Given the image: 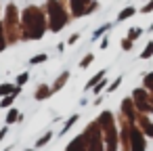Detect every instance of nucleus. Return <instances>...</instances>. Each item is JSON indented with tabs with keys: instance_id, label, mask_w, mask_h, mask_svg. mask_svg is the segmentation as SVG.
Returning <instances> with one entry per match:
<instances>
[{
	"instance_id": "nucleus-4",
	"label": "nucleus",
	"mask_w": 153,
	"mask_h": 151,
	"mask_svg": "<svg viewBox=\"0 0 153 151\" xmlns=\"http://www.w3.org/2000/svg\"><path fill=\"white\" fill-rule=\"evenodd\" d=\"M103 76H105V71H99V74H97V76H94V78H92V80H90V82L86 84V88H92V86H94V84H97V82H99V80H101Z\"/></svg>"
},
{
	"instance_id": "nucleus-14",
	"label": "nucleus",
	"mask_w": 153,
	"mask_h": 151,
	"mask_svg": "<svg viewBox=\"0 0 153 151\" xmlns=\"http://www.w3.org/2000/svg\"><path fill=\"white\" fill-rule=\"evenodd\" d=\"M122 46H124V48H126V51H128V48H130V46H132V40H130V38H128V40H124V42H122Z\"/></svg>"
},
{
	"instance_id": "nucleus-16",
	"label": "nucleus",
	"mask_w": 153,
	"mask_h": 151,
	"mask_svg": "<svg viewBox=\"0 0 153 151\" xmlns=\"http://www.w3.org/2000/svg\"><path fill=\"white\" fill-rule=\"evenodd\" d=\"M4 134H7V128H4V130H0V138H2Z\"/></svg>"
},
{
	"instance_id": "nucleus-5",
	"label": "nucleus",
	"mask_w": 153,
	"mask_h": 151,
	"mask_svg": "<svg viewBox=\"0 0 153 151\" xmlns=\"http://www.w3.org/2000/svg\"><path fill=\"white\" fill-rule=\"evenodd\" d=\"M15 120H17V111H15V109H13V111H11V113H9V115H7V122H9V124H13V122H15Z\"/></svg>"
},
{
	"instance_id": "nucleus-12",
	"label": "nucleus",
	"mask_w": 153,
	"mask_h": 151,
	"mask_svg": "<svg viewBox=\"0 0 153 151\" xmlns=\"http://www.w3.org/2000/svg\"><path fill=\"white\" fill-rule=\"evenodd\" d=\"M90 61H92V55H88V57H84V61H82V65H80V67H86V65H88Z\"/></svg>"
},
{
	"instance_id": "nucleus-8",
	"label": "nucleus",
	"mask_w": 153,
	"mask_h": 151,
	"mask_svg": "<svg viewBox=\"0 0 153 151\" xmlns=\"http://www.w3.org/2000/svg\"><path fill=\"white\" fill-rule=\"evenodd\" d=\"M11 90H13V86H9V84H7V86H0V94H7V92H11Z\"/></svg>"
},
{
	"instance_id": "nucleus-15",
	"label": "nucleus",
	"mask_w": 153,
	"mask_h": 151,
	"mask_svg": "<svg viewBox=\"0 0 153 151\" xmlns=\"http://www.w3.org/2000/svg\"><path fill=\"white\" fill-rule=\"evenodd\" d=\"M48 138H51V134H46V136H44V138H40V141H38V147H40V145H44V143H46V141H48Z\"/></svg>"
},
{
	"instance_id": "nucleus-2",
	"label": "nucleus",
	"mask_w": 153,
	"mask_h": 151,
	"mask_svg": "<svg viewBox=\"0 0 153 151\" xmlns=\"http://www.w3.org/2000/svg\"><path fill=\"white\" fill-rule=\"evenodd\" d=\"M151 55H153V42H149V44H147V48L140 53V59H149Z\"/></svg>"
},
{
	"instance_id": "nucleus-1",
	"label": "nucleus",
	"mask_w": 153,
	"mask_h": 151,
	"mask_svg": "<svg viewBox=\"0 0 153 151\" xmlns=\"http://www.w3.org/2000/svg\"><path fill=\"white\" fill-rule=\"evenodd\" d=\"M134 13H136V9H134V7H126V9H124V11L117 15V21H124V19H128V17H132Z\"/></svg>"
},
{
	"instance_id": "nucleus-3",
	"label": "nucleus",
	"mask_w": 153,
	"mask_h": 151,
	"mask_svg": "<svg viewBox=\"0 0 153 151\" xmlns=\"http://www.w3.org/2000/svg\"><path fill=\"white\" fill-rule=\"evenodd\" d=\"M140 34H143V30H140V28H132V30L128 32V38H130V40H136Z\"/></svg>"
},
{
	"instance_id": "nucleus-6",
	"label": "nucleus",
	"mask_w": 153,
	"mask_h": 151,
	"mask_svg": "<svg viewBox=\"0 0 153 151\" xmlns=\"http://www.w3.org/2000/svg\"><path fill=\"white\" fill-rule=\"evenodd\" d=\"M107 28H109V25H103V28H99V30H97V32H94V36H92V38H94V40H97V38H99V36H101V34H103V32H105V30H107Z\"/></svg>"
},
{
	"instance_id": "nucleus-11",
	"label": "nucleus",
	"mask_w": 153,
	"mask_h": 151,
	"mask_svg": "<svg viewBox=\"0 0 153 151\" xmlns=\"http://www.w3.org/2000/svg\"><path fill=\"white\" fill-rule=\"evenodd\" d=\"M149 11H153V0H151L149 4H145V7H143V13H149Z\"/></svg>"
},
{
	"instance_id": "nucleus-10",
	"label": "nucleus",
	"mask_w": 153,
	"mask_h": 151,
	"mask_svg": "<svg viewBox=\"0 0 153 151\" xmlns=\"http://www.w3.org/2000/svg\"><path fill=\"white\" fill-rule=\"evenodd\" d=\"M11 103H13V97H7V99H4L2 103H0V105H2V107H9Z\"/></svg>"
},
{
	"instance_id": "nucleus-9",
	"label": "nucleus",
	"mask_w": 153,
	"mask_h": 151,
	"mask_svg": "<svg viewBox=\"0 0 153 151\" xmlns=\"http://www.w3.org/2000/svg\"><path fill=\"white\" fill-rule=\"evenodd\" d=\"M120 82H122V78H117V80H115V82H113V84L109 86V92H113V90H115V88L120 86Z\"/></svg>"
},
{
	"instance_id": "nucleus-13",
	"label": "nucleus",
	"mask_w": 153,
	"mask_h": 151,
	"mask_svg": "<svg viewBox=\"0 0 153 151\" xmlns=\"http://www.w3.org/2000/svg\"><path fill=\"white\" fill-rule=\"evenodd\" d=\"M23 82H27V74H21V76L17 78V84H23Z\"/></svg>"
},
{
	"instance_id": "nucleus-7",
	"label": "nucleus",
	"mask_w": 153,
	"mask_h": 151,
	"mask_svg": "<svg viewBox=\"0 0 153 151\" xmlns=\"http://www.w3.org/2000/svg\"><path fill=\"white\" fill-rule=\"evenodd\" d=\"M42 61H46V55H38V57L32 59V63H42Z\"/></svg>"
}]
</instances>
